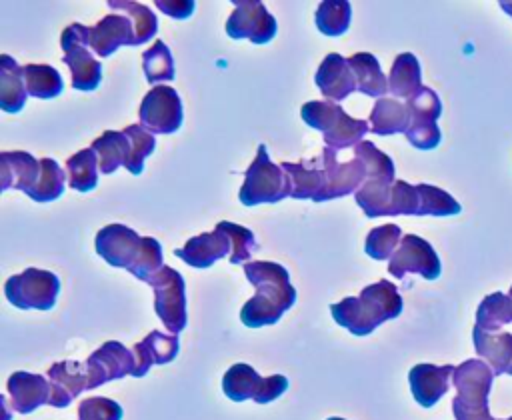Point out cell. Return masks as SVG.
I'll list each match as a JSON object with an SVG mask.
<instances>
[{
  "mask_svg": "<svg viewBox=\"0 0 512 420\" xmlns=\"http://www.w3.org/2000/svg\"><path fill=\"white\" fill-rule=\"evenodd\" d=\"M246 280L256 288V294L242 306L240 320L248 328L276 324L280 316L296 302V290L290 284L288 270L278 262H246Z\"/></svg>",
  "mask_w": 512,
  "mask_h": 420,
  "instance_id": "obj_1",
  "label": "cell"
},
{
  "mask_svg": "<svg viewBox=\"0 0 512 420\" xmlns=\"http://www.w3.org/2000/svg\"><path fill=\"white\" fill-rule=\"evenodd\" d=\"M404 302L398 288L388 280H378L362 288L360 296H348L330 306L336 324L354 336L372 334L382 322L398 318Z\"/></svg>",
  "mask_w": 512,
  "mask_h": 420,
  "instance_id": "obj_2",
  "label": "cell"
},
{
  "mask_svg": "<svg viewBox=\"0 0 512 420\" xmlns=\"http://www.w3.org/2000/svg\"><path fill=\"white\" fill-rule=\"evenodd\" d=\"M354 154L366 164V180L354 194L356 204L368 218L388 216L392 186L396 182V166L392 158L368 140H362L358 146H354Z\"/></svg>",
  "mask_w": 512,
  "mask_h": 420,
  "instance_id": "obj_3",
  "label": "cell"
},
{
  "mask_svg": "<svg viewBox=\"0 0 512 420\" xmlns=\"http://www.w3.org/2000/svg\"><path fill=\"white\" fill-rule=\"evenodd\" d=\"M494 376V370L478 358L464 360L456 366L452 376L456 388L452 412L456 420H496L488 410V394Z\"/></svg>",
  "mask_w": 512,
  "mask_h": 420,
  "instance_id": "obj_4",
  "label": "cell"
},
{
  "mask_svg": "<svg viewBox=\"0 0 512 420\" xmlns=\"http://www.w3.org/2000/svg\"><path fill=\"white\" fill-rule=\"evenodd\" d=\"M302 120L322 132L328 148L344 150L350 146H358L364 134L370 130L366 120L352 118L332 100H310L300 108Z\"/></svg>",
  "mask_w": 512,
  "mask_h": 420,
  "instance_id": "obj_5",
  "label": "cell"
},
{
  "mask_svg": "<svg viewBox=\"0 0 512 420\" xmlns=\"http://www.w3.org/2000/svg\"><path fill=\"white\" fill-rule=\"evenodd\" d=\"M290 178L280 164H274L268 156L264 144L258 146L254 162L244 172V182L240 186L238 198L244 206L256 204H276L290 196Z\"/></svg>",
  "mask_w": 512,
  "mask_h": 420,
  "instance_id": "obj_6",
  "label": "cell"
},
{
  "mask_svg": "<svg viewBox=\"0 0 512 420\" xmlns=\"http://www.w3.org/2000/svg\"><path fill=\"white\" fill-rule=\"evenodd\" d=\"M88 34H90L88 26L74 22L60 36V46L64 50L62 60L70 68L72 88L82 92L96 90L102 80V64L90 52Z\"/></svg>",
  "mask_w": 512,
  "mask_h": 420,
  "instance_id": "obj_7",
  "label": "cell"
},
{
  "mask_svg": "<svg viewBox=\"0 0 512 420\" xmlns=\"http://www.w3.org/2000/svg\"><path fill=\"white\" fill-rule=\"evenodd\" d=\"M222 390L234 402L254 400L256 404H268L288 390V378L282 374L260 376L250 364L240 362L226 370Z\"/></svg>",
  "mask_w": 512,
  "mask_h": 420,
  "instance_id": "obj_8",
  "label": "cell"
},
{
  "mask_svg": "<svg viewBox=\"0 0 512 420\" xmlns=\"http://www.w3.org/2000/svg\"><path fill=\"white\" fill-rule=\"evenodd\" d=\"M60 280L56 274L40 268H26L14 274L4 284L8 302L20 310H50L56 304Z\"/></svg>",
  "mask_w": 512,
  "mask_h": 420,
  "instance_id": "obj_9",
  "label": "cell"
},
{
  "mask_svg": "<svg viewBox=\"0 0 512 420\" xmlns=\"http://www.w3.org/2000/svg\"><path fill=\"white\" fill-rule=\"evenodd\" d=\"M154 290V310L156 316L162 320L170 334H178L186 328L188 314H186V284L184 276L164 266L158 274H154L148 282Z\"/></svg>",
  "mask_w": 512,
  "mask_h": 420,
  "instance_id": "obj_10",
  "label": "cell"
},
{
  "mask_svg": "<svg viewBox=\"0 0 512 420\" xmlns=\"http://www.w3.org/2000/svg\"><path fill=\"white\" fill-rule=\"evenodd\" d=\"M406 106L410 110V126L404 132L408 142L418 150H432L440 144L442 132L436 124V120L442 114V102L438 94L422 86L416 96L406 100Z\"/></svg>",
  "mask_w": 512,
  "mask_h": 420,
  "instance_id": "obj_11",
  "label": "cell"
},
{
  "mask_svg": "<svg viewBox=\"0 0 512 420\" xmlns=\"http://www.w3.org/2000/svg\"><path fill=\"white\" fill-rule=\"evenodd\" d=\"M440 258L432 244L416 234H404L400 246L388 260V272L402 280L406 274H420L426 280L440 276Z\"/></svg>",
  "mask_w": 512,
  "mask_h": 420,
  "instance_id": "obj_12",
  "label": "cell"
},
{
  "mask_svg": "<svg viewBox=\"0 0 512 420\" xmlns=\"http://www.w3.org/2000/svg\"><path fill=\"white\" fill-rule=\"evenodd\" d=\"M138 116L148 132L174 134L182 126V100L174 88L158 84L142 98Z\"/></svg>",
  "mask_w": 512,
  "mask_h": 420,
  "instance_id": "obj_13",
  "label": "cell"
},
{
  "mask_svg": "<svg viewBox=\"0 0 512 420\" xmlns=\"http://www.w3.org/2000/svg\"><path fill=\"white\" fill-rule=\"evenodd\" d=\"M226 34L234 40L248 38L254 44H266L276 34V18L260 0H234V10L226 20Z\"/></svg>",
  "mask_w": 512,
  "mask_h": 420,
  "instance_id": "obj_14",
  "label": "cell"
},
{
  "mask_svg": "<svg viewBox=\"0 0 512 420\" xmlns=\"http://www.w3.org/2000/svg\"><path fill=\"white\" fill-rule=\"evenodd\" d=\"M88 390H94L110 380H120L134 372V354L116 340L104 342L86 360Z\"/></svg>",
  "mask_w": 512,
  "mask_h": 420,
  "instance_id": "obj_15",
  "label": "cell"
},
{
  "mask_svg": "<svg viewBox=\"0 0 512 420\" xmlns=\"http://www.w3.org/2000/svg\"><path fill=\"white\" fill-rule=\"evenodd\" d=\"M142 236L124 226V224H108L102 230H98L94 248L96 254L102 256L110 266L116 268H130L140 252Z\"/></svg>",
  "mask_w": 512,
  "mask_h": 420,
  "instance_id": "obj_16",
  "label": "cell"
},
{
  "mask_svg": "<svg viewBox=\"0 0 512 420\" xmlns=\"http://www.w3.org/2000/svg\"><path fill=\"white\" fill-rule=\"evenodd\" d=\"M282 170L290 178V198L296 200H314L326 202L328 200V182L322 164V156L310 158L304 162H282Z\"/></svg>",
  "mask_w": 512,
  "mask_h": 420,
  "instance_id": "obj_17",
  "label": "cell"
},
{
  "mask_svg": "<svg viewBox=\"0 0 512 420\" xmlns=\"http://www.w3.org/2000/svg\"><path fill=\"white\" fill-rule=\"evenodd\" d=\"M88 38H90V50L100 58L114 54L120 46L136 44L134 24L122 12L106 14L100 22L90 26Z\"/></svg>",
  "mask_w": 512,
  "mask_h": 420,
  "instance_id": "obj_18",
  "label": "cell"
},
{
  "mask_svg": "<svg viewBox=\"0 0 512 420\" xmlns=\"http://www.w3.org/2000/svg\"><path fill=\"white\" fill-rule=\"evenodd\" d=\"M48 382H50L48 404L54 408H66L80 392L88 390L86 362H76V360L54 362L48 368Z\"/></svg>",
  "mask_w": 512,
  "mask_h": 420,
  "instance_id": "obj_19",
  "label": "cell"
},
{
  "mask_svg": "<svg viewBox=\"0 0 512 420\" xmlns=\"http://www.w3.org/2000/svg\"><path fill=\"white\" fill-rule=\"evenodd\" d=\"M320 156L328 182V200L342 198L352 192L356 194V190L366 180V164L356 156L350 162H338L336 150L328 146L322 150Z\"/></svg>",
  "mask_w": 512,
  "mask_h": 420,
  "instance_id": "obj_20",
  "label": "cell"
},
{
  "mask_svg": "<svg viewBox=\"0 0 512 420\" xmlns=\"http://www.w3.org/2000/svg\"><path fill=\"white\" fill-rule=\"evenodd\" d=\"M174 254L184 260L188 266L194 268H208L216 260L232 254V240L230 236L216 224L212 232L198 234L190 238L182 248H176Z\"/></svg>",
  "mask_w": 512,
  "mask_h": 420,
  "instance_id": "obj_21",
  "label": "cell"
},
{
  "mask_svg": "<svg viewBox=\"0 0 512 420\" xmlns=\"http://www.w3.org/2000/svg\"><path fill=\"white\" fill-rule=\"evenodd\" d=\"M456 366L444 364V366H434V364H416L412 366L408 374L410 390L414 400L422 408H432L450 388V378L454 376Z\"/></svg>",
  "mask_w": 512,
  "mask_h": 420,
  "instance_id": "obj_22",
  "label": "cell"
},
{
  "mask_svg": "<svg viewBox=\"0 0 512 420\" xmlns=\"http://www.w3.org/2000/svg\"><path fill=\"white\" fill-rule=\"evenodd\" d=\"M314 80H316V86L320 88V92L332 102H340V100L348 98L350 92L358 90L356 76H354V70H352L348 58H344L338 52H330L320 62Z\"/></svg>",
  "mask_w": 512,
  "mask_h": 420,
  "instance_id": "obj_23",
  "label": "cell"
},
{
  "mask_svg": "<svg viewBox=\"0 0 512 420\" xmlns=\"http://www.w3.org/2000/svg\"><path fill=\"white\" fill-rule=\"evenodd\" d=\"M180 340L178 334H162L158 330L148 332V336L134 344V372L132 376L148 374L152 364H168L178 356Z\"/></svg>",
  "mask_w": 512,
  "mask_h": 420,
  "instance_id": "obj_24",
  "label": "cell"
},
{
  "mask_svg": "<svg viewBox=\"0 0 512 420\" xmlns=\"http://www.w3.org/2000/svg\"><path fill=\"white\" fill-rule=\"evenodd\" d=\"M40 178V160L24 150L0 154V190L16 188L30 194Z\"/></svg>",
  "mask_w": 512,
  "mask_h": 420,
  "instance_id": "obj_25",
  "label": "cell"
},
{
  "mask_svg": "<svg viewBox=\"0 0 512 420\" xmlns=\"http://www.w3.org/2000/svg\"><path fill=\"white\" fill-rule=\"evenodd\" d=\"M8 394L12 398V408L18 414H30L50 400V382L42 374L14 372L6 382Z\"/></svg>",
  "mask_w": 512,
  "mask_h": 420,
  "instance_id": "obj_26",
  "label": "cell"
},
{
  "mask_svg": "<svg viewBox=\"0 0 512 420\" xmlns=\"http://www.w3.org/2000/svg\"><path fill=\"white\" fill-rule=\"evenodd\" d=\"M474 350L486 364L494 370V374H510L512 376V334L510 332H486L478 326L472 330Z\"/></svg>",
  "mask_w": 512,
  "mask_h": 420,
  "instance_id": "obj_27",
  "label": "cell"
},
{
  "mask_svg": "<svg viewBox=\"0 0 512 420\" xmlns=\"http://www.w3.org/2000/svg\"><path fill=\"white\" fill-rule=\"evenodd\" d=\"M370 132L378 136H392V134H404L410 126V110L406 102H400L398 98H378L372 112H370Z\"/></svg>",
  "mask_w": 512,
  "mask_h": 420,
  "instance_id": "obj_28",
  "label": "cell"
},
{
  "mask_svg": "<svg viewBox=\"0 0 512 420\" xmlns=\"http://www.w3.org/2000/svg\"><path fill=\"white\" fill-rule=\"evenodd\" d=\"M422 88L420 62L412 52H402L394 58L388 74V92L394 98L410 100Z\"/></svg>",
  "mask_w": 512,
  "mask_h": 420,
  "instance_id": "obj_29",
  "label": "cell"
},
{
  "mask_svg": "<svg viewBox=\"0 0 512 420\" xmlns=\"http://www.w3.org/2000/svg\"><path fill=\"white\" fill-rule=\"evenodd\" d=\"M28 90L24 82V66L8 54L0 56V108L4 112H20L24 108Z\"/></svg>",
  "mask_w": 512,
  "mask_h": 420,
  "instance_id": "obj_30",
  "label": "cell"
},
{
  "mask_svg": "<svg viewBox=\"0 0 512 420\" xmlns=\"http://www.w3.org/2000/svg\"><path fill=\"white\" fill-rule=\"evenodd\" d=\"M348 62L354 70L358 92L372 98H384L388 92V78L384 76L376 56L370 52H356L348 58Z\"/></svg>",
  "mask_w": 512,
  "mask_h": 420,
  "instance_id": "obj_31",
  "label": "cell"
},
{
  "mask_svg": "<svg viewBox=\"0 0 512 420\" xmlns=\"http://www.w3.org/2000/svg\"><path fill=\"white\" fill-rule=\"evenodd\" d=\"M100 162V172L112 174L120 166H126V160L130 156V140L124 132L118 130H106L100 138H96L90 146Z\"/></svg>",
  "mask_w": 512,
  "mask_h": 420,
  "instance_id": "obj_32",
  "label": "cell"
},
{
  "mask_svg": "<svg viewBox=\"0 0 512 420\" xmlns=\"http://www.w3.org/2000/svg\"><path fill=\"white\" fill-rule=\"evenodd\" d=\"M98 156L92 148H82L66 160L68 186L78 192H88L98 184Z\"/></svg>",
  "mask_w": 512,
  "mask_h": 420,
  "instance_id": "obj_33",
  "label": "cell"
},
{
  "mask_svg": "<svg viewBox=\"0 0 512 420\" xmlns=\"http://www.w3.org/2000/svg\"><path fill=\"white\" fill-rule=\"evenodd\" d=\"M512 322V300L504 292L484 296L476 310V324L486 332H498L504 324Z\"/></svg>",
  "mask_w": 512,
  "mask_h": 420,
  "instance_id": "obj_34",
  "label": "cell"
},
{
  "mask_svg": "<svg viewBox=\"0 0 512 420\" xmlns=\"http://www.w3.org/2000/svg\"><path fill=\"white\" fill-rule=\"evenodd\" d=\"M24 82L26 90L34 98H56L64 90L62 76L56 68L48 64H26L24 66Z\"/></svg>",
  "mask_w": 512,
  "mask_h": 420,
  "instance_id": "obj_35",
  "label": "cell"
},
{
  "mask_svg": "<svg viewBox=\"0 0 512 420\" xmlns=\"http://www.w3.org/2000/svg\"><path fill=\"white\" fill-rule=\"evenodd\" d=\"M108 6L112 10H118V12L126 14L132 20L134 32H136V44L134 46L144 44V42L154 38L156 30H158V18L148 6L140 4V2H132V0H110Z\"/></svg>",
  "mask_w": 512,
  "mask_h": 420,
  "instance_id": "obj_36",
  "label": "cell"
},
{
  "mask_svg": "<svg viewBox=\"0 0 512 420\" xmlns=\"http://www.w3.org/2000/svg\"><path fill=\"white\" fill-rule=\"evenodd\" d=\"M352 18L350 2L346 0H324L316 10V28L326 36H342Z\"/></svg>",
  "mask_w": 512,
  "mask_h": 420,
  "instance_id": "obj_37",
  "label": "cell"
},
{
  "mask_svg": "<svg viewBox=\"0 0 512 420\" xmlns=\"http://www.w3.org/2000/svg\"><path fill=\"white\" fill-rule=\"evenodd\" d=\"M142 68L146 74V80L150 84H158V82H170L176 76L174 70V58L170 48L166 46V42L158 40L154 42L144 54H142Z\"/></svg>",
  "mask_w": 512,
  "mask_h": 420,
  "instance_id": "obj_38",
  "label": "cell"
},
{
  "mask_svg": "<svg viewBox=\"0 0 512 420\" xmlns=\"http://www.w3.org/2000/svg\"><path fill=\"white\" fill-rule=\"evenodd\" d=\"M66 174L52 158H40V178L34 190L28 194L34 202H52L64 192Z\"/></svg>",
  "mask_w": 512,
  "mask_h": 420,
  "instance_id": "obj_39",
  "label": "cell"
},
{
  "mask_svg": "<svg viewBox=\"0 0 512 420\" xmlns=\"http://www.w3.org/2000/svg\"><path fill=\"white\" fill-rule=\"evenodd\" d=\"M420 196L418 216H454L462 206L446 190L432 184H416Z\"/></svg>",
  "mask_w": 512,
  "mask_h": 420,
  "instance_id": "obj_40",
  "label": "cell"
},
{
  "mask_svg": "<svg viewBox=\"0 0 512 420\" xmlns=\"http://www.w3.org/2000/svg\"><path fill=\"white\" fill-rule=\"evenodd\" d=\"M122 132L130 140V156L126 160V170L138 176L144 170L146 156H150L156 148V138L142 124H130Z\"/></svg>",
  "mask_w": 512,
  "mask_h": 420,
  "instance_id": "obj_41",
  "label": "cell"
},
{
  "mask_svg": "<svg viewBox=\"0 0 512 420\" xmlns=\"http://www.w3.org/2000/svg\"><path fill=\"white\" fill-rule=\"evenodd\" d=\"M402 230L396 224L376 226L368 232L364 242V252L374 260H390L396 248L400 246Z\"/></svg>",
  "mask_w": 512,
  "mask_h": 420,
  "instance_id": "obj_42",
  "label": "cell"
},
{
  "mask_svg": "<svg viewBox=\"0 0 512 420\" xmlns=\"http://www.w3.org/2000/svg\"><path fill=\"white\" fill-rule=\"evenodd\" d=\"M162 268H164V260H162V246H160V242L156 238H152V236H144L140 252H138L134 264L128 268V272L134 274L138 280L148 284L150 278L154 274H158Z\"/></svg>",
  "mask_w": 512,
  "mask_h": 420,
  "instance_id": "obj_43",
  "label": "cell"
},
{
  "mask_svg": "<svg viewBox=\"0 0 512 420\" xmlns=\"http://www.w3.org/2000/svg\"><path fill=\"white\" fill-rule=\"evenodd\" d=\"M418 208H420L418 188L404 180H396L392 186L388 216H400V214L418 216Z\"/></svg>",
  "mask_w": 512,
  "mask_h": 420,
  "instance_id": "obj_44",
  "label": "cell"
},
{
  "mask_svg": "<svg viewBox=\"0 0 512 420\" xmlns=\"http://www.w3.org/2000/svg\"><path fill=\"white\" fill-rule=\"evenodd\" d=\"M218 226L230 236L232 240V254H230V264H242V262H248L254 246H256V240H254V234L252 230L240 226V224H234V222H218Z\"/></svg>",
  "mask_w": 512,
  "mask_h": 420,
  "instance_id": "obj_45",
  "label": "cell"
},
{
  "mask_svg": "<svg viewBox=\"0 0 512 420\" xmlns=\"http://www.w3.org/2000/svg\"><path fill=\"white\" fill-rule=\"evenodd\" d=\"M78 420H122V406L104 396H92L80 402Z\"/></svg>",
  "mask_w": 512,
  "mask_h": 420,
  "instance_id": "obj_46",
  "label": "cell"
},
{
  "mask_svg": "<svg viewBox=\"0 0 512 420\" xmlns=\"http://www.w3.org/2000/svg\"><path fill=\"white\" fill-rule=\"evenodd\" d=\"M156 6L172 16V18H188L194 12V2H166V0H158Z\"/></svg>",
  "mask_w": 512,
  "mask_h": 420,
  "instance_id": "obj_47",
  "label": "cell"
},
{
  "mask_svg": "<svg viewBox=\"0 0 512 420\" xmlns=\"http://www.w3.org/2000/svg\"><path fill=\"white\" fill-rule=\"evenodd\" d=\"M500 8L512 16V2H500Z\"/></svg>",
  "mask_w": 512,
  "mask_h": 420,
  "instance_id": "obj_48",
  "label": "cell"
},
{
  "mask_svg": "<svg viewBox=\"0 0 512 420\" xmlns=\"http://www.w3.org/2000/svg\"><path fill=\"white\" fill-rule=\"evenodd\" d=\"M326 420H344V418H338V416H332V418H326Z\"/></svg>",
  "mask_w": 512,
  "mask_h": 420,
  "instance_id": "obj_49",
  "label": "cell"
},
{
  "mask_svg": "<svg viewBox=\"0 0 512 420\" xmlns=\"http://www.w3.org/2000/svg\"><path fill=\"white\" fill-rule=\"evenodd\" d=\"M508 296H510V300H512V286H510V294H508Z\"/></svg>",
  "mask_w": 512,
  "mask_h": 420,
  "instance_id": "obj_50",
  "label": "cell"
},
{
  "mask_svg": "<svg viewBox=\"0 0 512 420\" xmlns=\"http://www.w3.org/2000/svg\"><path fill=\"white\" fill-rule=\"evenodd\" d=\"M508 420H512V416H510V418H508Z\"/></svg>",
  "mask_w": 512,
  "mask_h": 420,
  "instance_id": "obj_51",
  "label": "cell"
}]
</instances>
